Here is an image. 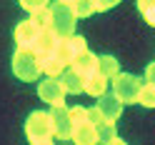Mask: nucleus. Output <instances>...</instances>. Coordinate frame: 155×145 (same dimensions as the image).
Here are the masks:
<instances>
[{
  "label": "nucleus",
  "instance_id": "nucleus-17",
  "mask_svg": "<svg viewBox=\"0 0 155 145\" xmlns=\"http://www.w3.org/2000/svg\"><path fill=\"white\" fill-rule=\"evenodd\" d=\"M95 133H98V140L100 143H113L115 138H118V133H115V123H110V120H105L103 125H98V128H95Z\"/></svg>",
  "mask_w": 155,
  "mask_h": 145
},
{
  "label": "nucleus",
  "instance_id": "nucleus-4",
  "mask_svg": "<svg viewBox=\"0 0 155 145\" xmlns=\"http://www.w3.org/2000/svg\"><path fill=\"white\" fill-rule=\"evenodd\" d=\"M113 95L118 98L123 105L125 103H138V95L143 90V83L138 75H133V73H120L118 78H113Z\"/></svg>",
  "mask_w": 155,
  "mask_h": 145
},
{
  "label": "nucleus",
  "instance_id": "nucleus-12",
  "mask_svg": "<svg viewBox=\"0 0 155 145\" xmlns=\"http://www.w3.org/2000/svg\"><path fill=\"white\" fill-rule=\"evenodd\" d=\"M60 83H63V88L68 95H80L85 90V78L83 75H78L73 68H68V70L60 75Z\"/></svg>",
  "mask_w": 155,
  "mask_h": 145
},
{
  "label": "nucleus",
  "instance_id": "nucleus-13",
  "mask_svg": "<svg viewBox=\"0 0 155 145\" xmlns=\"http://www.w3.org/2000/svg\"><path fill=\"white\" fill-rule=\"evenodd\" d=\"M75 145H98V133H95V125L85 123V125H78L73 130V138H70Z\"/></svg>",
  "mask_w": 155,
  "mask_h": 145
},
{
  "label": "nucleus",
  "instance_id": "nucleus-1",
  "mask_svg": "<svg viewBox=\"0 0 155 145\" xmlns=\"http://www.w3.org/2000/svg\"><path fill=\"white\" fill-rule=\"evenodd\" d=\"M13 73L25 83H35L43 73V60L33 50H15L13 55Z\"/></svg>",
  "mask_w": 155,
  "mask_h": 145
},
{
  "label": "nucleus",
  "instance_id": "nucleus-21",
  "mask_svg": "<svg viewBox=\"0 0 155 145\" xmlns=\"http://www.w3.org/2000/svg\"><path fill=\"white\" fill-rule=\"evenodd\" d=\"M70 120H73L75 128H78V125H85V123H88V108L73 105V108H70Z\"/></svg>",
  "mask_w": 155,
  "mask_h": 145
},
{
  "label": "nucleus",
  "instance_id": "nucleus-10",
  "mask_svg": "<svg viewBox=\"0 0 155 145\" xmlns=\"http://www.w3.org/2000/svg\"><path fill=\"white\" fill-rule=\"evenodd\" d=\"M70 68L78 75H83V78H90V75L98 73V55L90 53V50H85L83 55H78L75 60L70 63Z\"/></svg>",
  "mask_w": 155,
  "mask_h": 145
},
{
  "label": "nucleus",
  "instance_id": "nucleus-20",
  "mask_svg": "<svg viewBox=\"0 0 155 145\" xmlns=\"http://www.w3.org/2000/svg\"><path fill=\"white\" fill-rule=\"evenodd\" d=\"M70 8H73V15H75V18H90L93 13H98V10H95V3H88V0L70 3Z\"/></svg>",
  "mask_w": 155,
  "mask_h": 145
},
{
  "label": "nucleus",
  "instance_id": "nucleus-15",
  "mask_svg": "<svg viewBox=\"0 0 155 145\" xmlns=\"http://www.w3.org/2000/svg\"><path fill=\"white\" fill-rule=\"evenodd\" d=\"M98 75H103L105 80H113L120 75V63L113 55H98Z\"/></svg>",
  "mask_w": 155,
  "mask_h": 145
},
{
  "label": "nucleus",
  "instance_id": "nucleus-11",
  "mask_svg": "<svg viewBox=\"0 0 155 145\" xmlns=\"http://www.w3.org/2000/svg\"><path fill=\"white\" fill-rule=\"evenodd\" d=\"M95 108H98L100 113H103V118L105 120H110V123H115L123 115V103L115 98L113 93H108V95H103V98L98 100V105H95Z\"/></svg>",
  "mask_w": 155,
  "mask_h": 145
},
{
  "label": "nucleus",
  "instance_id": "nucleus-19",
  "mask_svg": "<svg viewBox=\"0 0 155 145\" xmlns=\"http://www.w3.org/2000/svg\"><path fill=\"white\" fill-rule=\"evenodd\" d=\"M138 103L143 105V108H155V85L143 83V90L138 95Z\"/></svg>",
  "mask_w": 155,
  "mask_h": 145
},
{
  "label": "nucleus",
  "instance_id": "nucleus-16",
  "mask_svg": "<svg viewBox=\"0 0 155 145\" xmlns=\"http://www.w3.org/2000/svg\"><path fill=\"white\" fill-rule=\"evenodd\" d=\"M65 70H68V65H65L58 55H50V58H45V60H43V73H45V78H60Z\"/></svg>",
  "mask_w": 155,
  "mask_h": 145
},
{
  "label": "nucleus",
  "instance_id": "nucleus-18",
  "mask_svg": "<svg viewBox=\"0 0 155 145\" xmlns=\"http://www.w3.org/2000/svg\"><path fill=\"white\" fill-rule=\"evenodd\" d=\"M30 20L40 28V30H50V25H53V15H50V5L48 8H43V10H38V13H33V18Z\"/></svg>",
  "mask_w": 155,
  "mask_h": 145
},
{
  "label": "nucleus",
  "instance_id": "nucleus-3",
  "mask_svg": "<svg viewBox=\"0 0 155 145\" xmlns=\"http://www.w3.org/2000/svg\"><path fill=\"white\" fill-rule=\"evenodd\" d=\"M25 135L30 138L33 143H43V140H53V120H50V113L45 110H35L28 115L25 120Z\"/></svg>",
  "mask_w": 155,
  "mask_h": 145
},
{
  "label": "nucleus",
  "instance_id": "nucleus-8",
  "mask_svg": "<svg viewBox=\"0 0 155 145\" xmlns=\"http://www.w3.org/2000/svg\"><path fill=\"white\" fill-rule=\"evenodd\" d=\"M40 28H38L33 20H23V23H18L15 25V43H18V50H33L35 43H38V38H40Z\"/></svg>",
  "mask_w": 155,
  "mask_h": 145
},
{
  "label": "nucleus",
  "instance_id": "nucleus-14",
  "mask_svg": "<svg viewBox=\"0 0 155 145\" xmlns=\"http://www.w3.org/2000/svg\"><path fill=\"white\" fill-rule=\"evenodd\" d=\"M108 85H110V80H105L103 75H90V78H85V90L83 93H88L90 98H103V95H108Z\"/></svg>",
  "mask_w": 155,
  "mask_h": 145
},
{
  "label": "nucleus",
  "instance_id": "nucleus-26",
  "mask_svg": "<svg viewBox=\"0 0 155 145\" xmlns=\"http://www.w3.org/2000/svg\"><path fill=\"white\" fill-rule=\"evenodd\" d=\"M110 8H115V3H110V0H100V3H95V10H98V13H105V10H110Z\"/></svg>",
  "mask_w": 155,
  "mask_h": 145
},
{
  "label": "nucleus",
  "instance_id": "nucleus-25",
  "mask_svg": "<svg viewBox=\"0 0 155 145\" xmlns=\"http://www.w3.org/2000/svg\"><path fill=\"white\" fill-rule=\"evenodd\" d=\"M145 83L155 85V63H150L148 68H145Z\"/></svg>",
  "mask_w": 155,
  "mask_h": 145
},
{
  "label": "nucleus",
  "instance_id": "nucleus-6",
  "mask_svg": "<svg viewBox=\"0 0 155 145\" xmlns=\"http://www.w3.org/2000/svg\"><path fill=\"white\" fill-rule=\"evenodd\" d=\"M50 120H53V138L58 140H70L75 125L70 120V108H53L50 110Z\"/></svg>",
  "mask_w": 155,
  "mask_h": 145
},
{
  "label": "nucleus",
  "instance_id": "nucleus-23",
  "mask_svg": "<svg viewBox=\"0 0 155 145\" xmlns=\"http://www.w3.org/2000/svg\"><path fill=\"white\" fill-rule=\"evenodd\" d=\"M88 123L98 128V125H103V123H105V118H103V113H100L98 108H88Z\"/></svg>",
  "mask_w": 155,
  "mask_h": 145
},
{
  "label": "nucleus",
  "instance_id": "nucleus-24",
  "mask_svg": "<svg viewBox=\"0 0 155 145\" xmlns=\"http://www.w3.org/2000/svg\"><path fill=\"white\" fill-rule=\"evenodd\" d=\"M28 13H38V10H43V8H48V3H43V0H35V3H30V0H23L20 3Z\"/></svg>",
  "mask_w": 155,
  "mask_h": 145
},
{
  "label": "nucleus",
  "instance_id": "nucleus-7",
  "mask_svg": "<svg viewBox=\"0 0 155 145\" xmlns=\"http://www.w3.org/2000/svg\"><path fill=\"white\" fill-rule=\"evenodd\" d=\"M85 50H88V40H85L83 35H73V38H68V40H60L55 55L60 58V60H63L68 68H70V63L75 60L78 55H83Z\"/></svg>",
  "mask_w": 155,
  "mask_h": 145
},
{
  "label": "nucleus",
  "instance_id": "nucleus-5",
  "mask_svg": "<svg viewBox=\"0 0 155 145\" xmlns=\"http://www.w3.org/2000/svg\"><path fill=\"white\" fill-rule=\"evenodd\" d=\"M38 95H40V100L48 103L50 108H63L65 105V88H63V83L60 78H45L38 83Z\"/></svg>",
  "mask_w": 155,
  "mask_h": 145
},
{
  "label": "nucleus",
  "instance_id": "nucleus-9",
  "mask_svg": "<svg viewBox=\"0 0 155 145\" xmlns=\"http://www.w3.org/2000/svg\"><path fill=\"white\" fill-rule=\"evenodd\" d=\"M58 45H60V38H58L53 30H43L40 38H38V43H35V48H33V53L40 58V60H45V58L55 55Z\"/></svg>",
  "mask_w": 155,
  "mask_h": 145
},
{
  "label": "nucleus",
  "instance_id": "nucleus-2",
  "mask_svg": "<svg viewBox=\"0 0 155 145\" xmlns=\"http://www.w3.org/2000/svg\"><path fill=\"white\" fill-rule=\"evenodd\" d=\"M50 15H53V25L50 30L60 38V40H68V38L75 35V20L70 3H53L50 5Z\"/></svg>",
  "mask_w": 155,
  "mask_h": 145
},
{
  "label": "nucleus",
  "instance_id": "nucleus-28",
  "mask_svg": "<svg viewBox=\"0 0 155 145\" xmlns=\"http://www.w3.org/2000/svg\"><path fill=\"white\" fill-rule=\"evenodd\" d=\"M33 145H55L53 140H43V143H33Z\"/></svg>",
  "mask_w": 155,
  "mask_h": 145
},
{
  "label": "nucleus",
  "instance_id": "nucleus-22",
  "mask_svg": "<svg viewBox=\"0 0 155 145\" xmlns=\"http://www.w3.org/2000/svg\"><path fill=\"white\" fill-rule=\"evenodd\" d=\"M138 10L145 15V20L150 25H155V3H148V0H140L138 3Z\"/></svg>",
  "mask_w": 155,
  "mask_h": 145
},
{
  "label": "nucleus",
  "instance_id": "nucleus-27",
  "mask_svg": "<svg viewBox=\"0 0 155 145\" xmlns=\"http://www.w3.org/2000/svg\"><path fill=\"white\" fill-rule=\"evenodd\" d=\"M108 145H128V143H125V140H120V138H115L113 143H108Z\"/></svg>",
  "mask_w": 155,
  "mask_h": 145
}]
</instances>
